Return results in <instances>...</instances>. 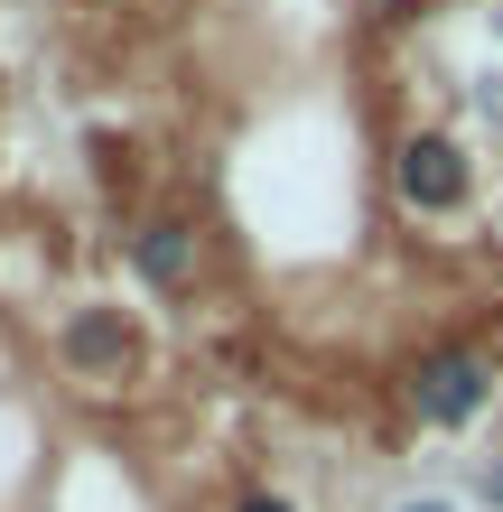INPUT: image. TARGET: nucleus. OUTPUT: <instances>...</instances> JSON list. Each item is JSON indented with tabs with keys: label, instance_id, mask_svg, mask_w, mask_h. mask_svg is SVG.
Wrapping results in <instances>:
<instances>
[{
	"label": "nucleus",
	"instance_id": "obj_1",
	"mask_svg": "<svg viewBox=\"0 0 503 512\" xmlns=\"http://www.w3.org/2000/svg\"><path fill=\"white\" fill-rule=\"evenodd\" d=\"M410 410L438 419V429H466V419L485 410V364L466 345H429L420 364H410Z\"/></svg>",
	"mask_w": 503,
	"mask_h": 512
},
{
	"label": "nucleus",
	"instance_id": "obj_2",
	"mask_svg": "<svg viewBox=\"0 0 503 512\" xmlns=\"http://www.w3.org/2000/svg\"><path fill=\"white\" fill-rule=\"evenodd\" d=\"M401 196L420 205V215H448V205L466 196V149L438 140V131H420V140L401 149Z\"/></svg>",
	"mask_w": 503,
	"mask_h": 512
},
{
	"label": "nucleus",
	"instance_id": "obj_3",
	"mask_svg": "<svg viewBox=\"0 0 503 512\" xmlns=\"http://www.w3.org/2000/svg\"><path fill=\"white\" fill-rule=\"evenodd\" d=\"M66 354H75L84 373H122V364H131V326L112 317V308H84L75 336H66Z\"/></svg>",
	"mask_w": 503,
	"mask_h": 512
},
{
	"label": "nucleus",
	"instance_id": "obj_4",
	"mask_svg": "<svg viewBox=\"0 0 503 512\" xmlns=\"http://www.w3.org/2000/svg\"><path fill=\"white\" fill-rule=\"evenodd\" d=\"M140 270H150V280H168V289H177V280L196 270V243H187V224H177V215L140 233Z\"/></svg>",
	"mask_w": 503,
	"mask_h": 512
},
{
	"label": "nucleus",
	"instance_id": "obj_5",
	"mask_svg": "<svg viewBox=\"0 0 503 512\" xmlns=\"http://www.w3.org/2000/svg\"><path fill=\"white\" fill-rule=\"evenodd\" d=\"M233 512H299V503H280V494H233Z\"/></svg>",
	"mask_w": 503,
	"mask_h": 512
},
{
	"label": "nucleus",
	"instance_id": "obj_6",
	"mask_svg": "<svg viewBox=\"0 0 503 512\" xmlns=\"http://www.w3.org/2000/svg\"><path fill=\"white\" fill-rule=\"evenodd\" d=\"M485 494H494V503H503V466H494V475H485Z\"/></svg>",
	"mask_w": 503,
	"mask_h": 512
},
{
	"label": "nucleus",
	"instance_id": "obj_7",
	"mask_svg": "<svg viewBox=\"0 0 503 512\" xmlns=\"http://www.w3.org/2000/svg\"><path fill=\"white\" fill-rule=\"evenodd\" d=\"M401 512H448V503H401Z\"/></svg>",
	"mask_w": 503,
	"mask_h": 512
}]
</instances>
